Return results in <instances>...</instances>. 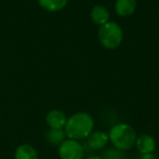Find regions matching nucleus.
Returning <instances> with one entry per match:
<instances>
[{"label": "nucleus", "instance_id": "9b49d317", "mask_svg": "<svg viewBox=\"0 0 159 159\" xmlns=\"http://www.w3.org/2000/svg\"><path fill=\"white\" fill-rule=\"evenodd\" d=\"M39 6L48 12H58L63 10L69 0H37Z\"/></svg>", "mask_w": 159, "mask_h": 159}, {"label": "nucleus", "instance_id": "7ed1b4c3", "mask_svg": "<svg viewBox=\"0 0 159 159\" xmlns=\"http://www.w3.org/2000/svg\"><path fill=\"white\" fill-rule=\"evenodd\" d=\"M99 43L107 49H116L123 40V31L118 23L108 21L98 30Z\"/></svg>", "mask_w": 159, "mask_h": 159}, {"label": "nucleus", "instance_id": "39448f33", "mask_svg": "<svg viewBox=\"0 0 159 159\" xmlns=\"http://www.w3.org/2000/svg\"><path fill=\"white\" fill-rule=\"evenodd\" d=\"M109 142V136L104 131H95L89 134L86 139V144L92 150H102Z\"/></svg>", "mask_w": 159, "mask_h": 159}, {"label": "nucleus", "instance_id": "ddd939ff", "mask_svg": "<svg viewBox=\"0 0 159 159\" xmlns=\"http://www.w3.org/2000/svg\"><path fill=\"white\" fill-rule=\"evenodd\" d=\"M100 157H102V159H130L128 155L125 154V152L117 149V148H115V147L106 149L102 152V155Z\"/></svg>", "mask_w": 159, "mask_h": 159}, {"label": "nucleus", "instance_id": "4468645a", "mask_svg": "<svg viewBox=\"0 0 159 159\" xmlns=\"http://www.w3.org/2000/svg\"><path fill=\"white\" fill-rule=\"evenodd\" d=\"M136 159H157L154 154H148V155H139Z\"/></svg>", "mask_w": 159, "mask_h": 159}, {"label": "nucleus", "instance_id": "1a4fd4ad", "mask_svg": "<svg viewBox=\"0 0 159 159\" xmlns=\"http://www.w3.org/2000/svg\"><path fill=\"white\" fill-rule=\"evenodd\" d=\"M110 18V13H109L108 9H107L105 6L102 5H97L92 9L91 11V19L95 24L99 25H104L105 23H107L109 21Z\"/></svg>", "mask_w": 159, "mask_h": 159}, {"label": "nucleus", "instance_id": "6e6552de", "mask_svg": "<svg viewBox=\"0 0 159 159\" xmlns=\"http://www.w3.org/2000/svg\"><path fill=\"white\" fill-rule=\"evenodd\" d=\"M137 7L136 0H117L115 5V11L121 18L132 16Z\"/></svg>", "mask_w": 159, "mask_h": 159}, {"label": "nucleus", "instance_id": "9d476101", "mask_svg": "<svg viewBox=\"0 0 159 159\" xmlns=\"http://www.w3.org/2000/svg\"><path fill=\"white\" fill-rule=\"evenodd\" d=\"M14 159H38V154L32 145L22 144L16 149Z\"/></svg>", "mask_w": 159, "mask_h": 159}, {"label": "nucleus", "instance_id": "423d86ee", "mask_svg": "<svg viewBox=\"0 0 159 159\" xmlns=\"http://www.w3.org/2000/svg\"><path fill=\"white\" fill-rule=\"evenodd\" d=\"M135 147L141 155L152 154L155 148H156V142H155V139L152 135L141 134L139 136L136 137Z\"/></svg>", "mask_w": 159, "mask_h": 159}, {"label": "nucleus", "instance_id": "2eb2a0df", "mask_svg": "<svg viewBox=\"0 0 159 159\" xmlns=\"http://www.w3.org/2000/svg\"><path fill=\"white\" fill-rule=\"evenodd\" d=\"M84 159H102L100 156H96V155H92V156H89V157H86V158H84Z\"/></svg>", "mask_w": 159, "mask_h": 159}, {"label": "nucleus", "instance_id": "20e7f679", "mask_svg": "<svg viewBox=\"0 0 159 159\" xmlns=\"http://www.w3.org/2000/svg\"><path fill=\"white\" fill-rule=\"evenodd\" d=\"M85 150L80 141L66 139L59 145L60 159H84Z\"/></svg>", "mask_w": 159, "mask_h": 159}, {"label": "nucleus", "instance_id": "f03ea898", "mask_svg": "<svg viewBox=\"0 0 159 159\" xmlns=\"http://www.w3.org/2000/svg\"><path fill=\"white\" fill-rule=\"evenodd\" d=\"M108 136L109 142L112 144L113 147L126 152L135 146L137 135L132 125L121 122L115 124L110 129Z\"/></svg>", "mask_w": 159, "mask_h": 159}, {"label": "nucleus", "instance_id": "0eeeda50", "mask_svg": "<svg viewBox=\"0 0 159 159\" xmlns=\"http://www.w3.org/2000/svg\"><path fill=\"white\" fill-rule=\"evenodd\" d=\"M66 116L59 109H52L46 116V122L49 129H64L66 124Z\"/></svg>", "mask_w": 159, "mask_h": 159}, {"label": "nucleus", "instance_id": "f257e3e1", "mask_svg": "<svg viewBox=\"0 0 159 159\" xmlns=\"http://www.w3.org/2000/svg\"><path fill=\"white\" fill-rule=\"evenodd\" d=\"M94 119L89 113L80 111L72 115L66 120L64 132L66 137L75 141L85 139L94 131Z\"/></svg>", "mask_w": 159, "mask_h": 159}, {"label": "nucleus", "instance_id": "f8f14e48", "mask_svg": "<svg viewBox=\"0 0 159 159\" xmlns=\"http://www.w3.org/2000/svg\"><path fill=\"white\" fill-rule=\"evenodd\" d=\"M68 139L64 129H49L46 134V139L50 145L59 146L63 141Z\"/></svg>", "mask_w": 159, "mask_h": 159}]
</instances>
